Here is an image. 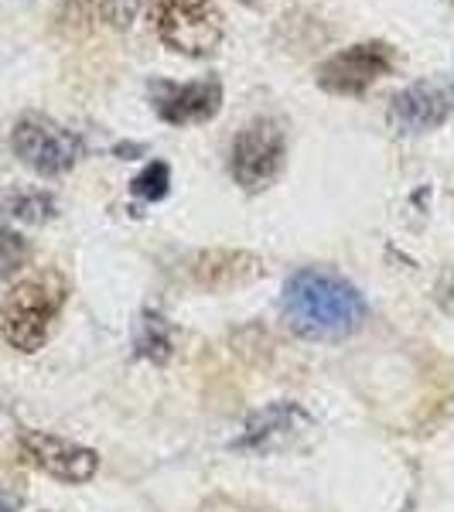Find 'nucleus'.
Returning <instances> with one entry per match:
<instances>
[{"mask_svg": "<svg viewBox=\"0 0 454 512\" xmlns=\"http://www.w3.org/2000/svg\"><path fill=\"white\" fill-rule=\"evenodd\" d=\"M28 260H31L28 239H24L18 229L0 226V284H7V280L18 277L21 270L28 267Z\"/></svg>", "mask_w": 454, "mask_h": 512, "instance_id": "nucleus-15", "label": "nucleus"}, {"mask_svg": "<svg viewBox=\"0 0 454 512\" xmlns=\"http://www.w3.org/2000/svg\"><path fill=\"white\" fill-rule=\"evenodd\" d=\"M243 4H250V7H257V4H260V0H243Z\"/></svg>", "mask_w": 454, "mask_h": 512, "instance_id": "nucleus-18", "label": "nucleus"}, {"mask_svg": "<svg viewBox=\"0 0 454 512\" xmlns=\"http://www.w3.org/2000/svg\"><path fill=\"white\" fill-rule=\"evenodd\" d=\"M151 21L161 45L185 59H209L226 38L216 0H151Z\"/></svg>", "mask_w": 454, "mask_h": 512, "instance_id": "nucleus-3", "label": "nucleus"}, {"mask_svg": "<svg viewBox=\"0 0 454 512\" xmlns=\"http://www.w3.org/2000/svg\"><path fill=\"white\" fill-rule=\"evenodd\" d=\"M18 448L35 472L55 478L62 485H86L99 472V454L86 444H76L69 437L35 431V427H21Z\"/></svg>", "mask_w": 454, "mask_h": 512, "instance_id": "nucleus-7", "label": "nucleus"}, {"mask_svg": "<svg viewBox=\"0 0 454 512\" xmlns=\"http://www.w3.org/2000/svg\"><path fill=\"white\" fill-rule=\"evenodd\" d=\"M280 311L284 325L304 342H345L369 321V304L359 287L321 267H304L287 277Z\"/></svg>", "mask_w": 454, "mask_h": 512, "instance_id": "nucleus-1", "label": "nucleus"}, {"mask_svg": "<svg viewBox=\"0 0 454 512\" xmlns=\"http://www.w3.org/2000/svg\"><path fill=\"white\" fill-rule=\"evenodd\" d=\"M448 117H451V99L437 82H414V86H407L403 93L393 96L390 113H386V120H390L396 134H407V137L437 130Z\"/></svg>", "mask_w": 454, "mask_h": 512, "instance_id": "nucleus-11", "label": "nucleus"}, {"mask_svg": "<svg viewBox=\"0 0 454 512\" xmlns=\"http://www.w3.org/2000/svg\"><path fill=\"white\" fill-rule=\"evenodd\" d=\"M0 512H14V499L4 489H0Z\"/></svg>", "mask_w": 454, "mask_h": 512, "instance_id": "nucleus-17", "label": "nucleus"}, {"mask_svg": "<svg viewBox=\"0 0 454 512\" xmlns=\"http://www.w3.org/2000/svg\"><path fill=\"white\" fill-rule=\"evenodd\" d=\"M134 349L140 359H151L164 366L175 352V328L164 321L158 311H144L140 321L134 325Z\"/></svg>", "mask_w": 454, "mask_h": 512, "instance_id": "nucleus-14", "label": "nucleus"}, {"mask_svg": "<svg viewBox=\"0 0 454 512\" xmlns=\"http://www.w3.org/2000/svg\"><path fill=\"white\" fill-rule=\"evenodd\" d=\"M65 301H69V280L59 270H38L18 280L0 304V335L14 352L35 355L52 338Z\"/></svg>", "mask_w": 454, "mask_h": 512, "instance_id": "nucleus-2", "label": "nucleus"}, {"mask_svg": "<svg viewBox=\"0 0 454 512\" xmlns=\"http://www.w3.org/2000/svg\"><path fill=\"white\" fill-rule=\"evenodd\" d=\"M396 65H400V52L390 41H356L318 65V86L332 96H362L373 82L396 72Z\"/></svg>", "mask_w": 454, "mask_h": 512, "instance_id": "nucleus-6", "label": "nucleus"}, {"mask_svg": "<svg viewBox=\"0 0 454 512\" xmlns=\"http://www.w3.org/2000/svg\"><path fill=\"white\" fill-rule=\"evenodd\" d=\"M11 151L24 168H31L41 178H62L82 158V137L72 134L62 123L41 117V113H28L14 123L11 130Z\"/></svg>", "mask_w": 454, "mask_h": 512, "instance_id": "nucleus-5", "label": "nucleus"}, {"mask_svg": "<svg viewBox=\"0 0 454 512\" xmlns=\"http://www.w3.org/2000/svg\"><path fill=\"white\" fill-rule=\"evenodd\" d=\"M147 96H151L154 113L168 127H202V123L216 120L222 110V82L216 76L192 82L151 79Z\"/></svg>", "mask_w": 454, "mask_h": 512, "instance_id": "nucleus-9", "label": "nucleus"}, {"mask_svg": "<svg viewBox=\"0 0 454 512\" xmlns=\"http://www.w3.org/2000/svg\"><path fill=\"white\" fill-rule=\"evenodd\" d=\"M0 212L7 219H18L24 226H41V222H52L59 216V202L45 188H14L0 202Z\"/></svg>", "mask_w": 454, "mask_h": 512, "instance_id": "nucleus-13", "label": "nucleus"}, {"mask_svg": "<svg viewBox=\"0 0 454 512\" xmlns=\"http://www.w3.org/2000/svg\"><path fill=\"white\" fill-rule=\"evenodd\" d=\"M287 164V130L277 117H253L229 144V175L243 192H263Z\"/></svg>", "mask_w": 454, "mask_h": 512, "instance_id": "nucleus-4", "label": "nucleus"}, {"mask_svg": "<svg viewBox=\"0 0 454 512\" xmlns=\"http://www.w3.org/2000/svg\"><path fill=\"white\" fill-rule=\"evenodd\" d=\"M130 0H62L59 21L65 28H93V24H113L127 28L130 24Z\"/></svg>", "mask_w": 454, "mask_h": 512, "instance_id": "nucleus-12", "label": "nucleus"}, {"mask_svg": "<svg viewBox=\"0 0 454 512\" xmlns=\"http://www.w3.org/2000/svg\"><path fill=\"white\" fill-rule=\"evenodd\" d=\"M171 188V168L168 161H147L144 171L130 181V192L137 198H144V202H161L164 195H168Z\"/></svg>", "mask_w": 454, "mask_h": 512, "instance_id": "nucleus-16", "label": "nucleus"}, {"mask_svg": "<svg viewBox=\"0 0 454 512\" xmlns=\"http://www.w3.org/2000/svg\"><path fill=\"white\" fill-rule=\"evenodd\" d=\"M263 277H267V263L257 253H246V250L216 246V250H198L188 260V280H192L198 291L226 294L257 284Z\"/></svg>", "mask_w": 454, "mask_h": 512, "instance_id": "nucleus-10", "label": "nucleus"}, {"mask_svg": "<svg viewBox=\"0 0 454 512\" xmlns=\"http://www.w3.org/2000/svg\"><path fill=\"white\" fill-rule=\"evenodd\" d=\"M315 431H318V424L304 414L297 403L277 400V403H267V407L246 420L243 434L233 441V451H243V454L294 451V448H301L308 437H315Z\"/></svg>", "mask_w": 454, "mask_h": 512, "instance_id": "nucleus-8", "label": "nucleus"}]
</instances>
